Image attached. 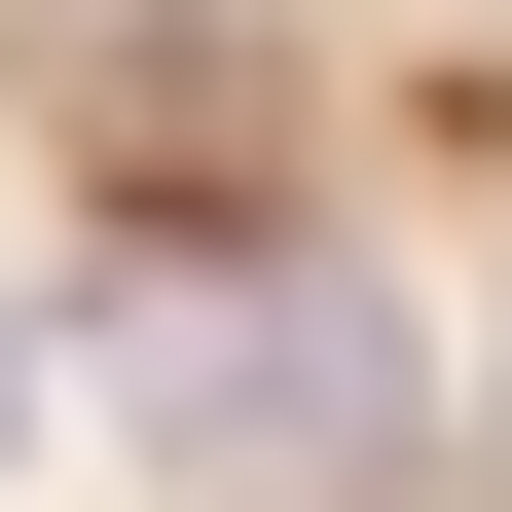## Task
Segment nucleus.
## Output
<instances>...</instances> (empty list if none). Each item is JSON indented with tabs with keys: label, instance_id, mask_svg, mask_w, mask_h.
Here are the masks:
<instances>
[{
	"label": "nucleus",
	"instance_id": "nucleus-1",
	"mask_svg": "<svg viewBox=\"0 0 512 512\" xmlns=\"http://www.w3.org/2000/svg\"><path fill=\"white\" fill-rule=\"evenodd\" d=\"M366 403H403V330H366L330 256H256V293L147 330V439H183V476H366Z\"/></svg>",
	"mask_w": 512,
	"mask_h": 512
},
{
	"label": "nucleus",
	"instance_id": "nucleus-2",
	"mask_svg": "<svg viewBox=\"0 0 512 512\" xmlns=\"http://www.w3.org/2000/svg\"><path fill=\"white\" fill-rule=\"evenodd\" d=\"M0 403H37V366H0Z\"/></svg>",
	"mask_w": 512,
	"mask_h": 512
}]
</instances>
